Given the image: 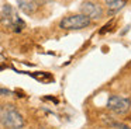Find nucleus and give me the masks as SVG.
I'll list each match as a JSON object with an SVG mask.
<instances>
[{"instance_id":"nucleus-1","label":"nucleus","mask_w":131,"mask_h":129,"mask_svg":"<svg viewBox=\"0 0 131 129\" xmlns=\"http://www.w3.org/2000/svg\"><path fill=\"white\" fill-rule=\"evenodd\" d=\"M0 123L7 129H21L24 118L13 104H4L0 107Z\"/></svg>"},{"instance_id":"nucleus-2","label":"nucleus","mask_w":131,"mask_h":129,"mask_svg":"<svg viewBox=\"0 0 131 129\" xmlns=\"http://www.w3.org/2000/svg\"><path fill=\"white\" fill-rule=\"evenodd\" d=\"M0 21L4 27L10 28L14 32H20L23 28H26V22L18 17L17 11L12 7L10 4H4L3 10H2V16H0Z\"/></svg>"},{"instance_id":"nucleus-3","label":"nucleus","mask_w":131,"mask_h":129,"mask_svg":"<svg viewBox=\"0 0 131 129\" xmlns=\"http://www.w3.org/2000/svg\"><path fill=\"white\" fill-rule=\"evenodd\" d=\"M90 20L83 14H73V16L63 17L59 22V27L62 30H82L90 25Z\"/></svg>"},{"instance_id":"nucleus-4","label":"nucleus","mask_w":131,"mask_h":129,"mask_svg":"<svg viewBox=\"0 0 131 129\" xmlns=\"http://www.w3.org/2000/svg\"><path fill=\"white\" fill-rule=\"evenodd\" d=\"M131 108V100L127 97H120V95H110L107 100V109L117 115L127 114Z\"/></svg>"},{"instance_id":"nucleus-5","label":"nucleus","mask_w":131,"mask_h":129,"mask_svg":"<svg viewBox=\"0 0 131 129\" xmlns=\"http://www.w3.org/2000/svg\"><path fill=\"white\" fill-rule=\"evenodd\" d=\"M80 11H82L80 14L86 16L90 21L92 20H100L103 17V8L94 2H85L82 4Z\"/></svg>"},{"instance_id":"nucleus-6","label":"nucleus","mask_w":131,"mask_h":129,"mask_svg":"<svg viewBox=\"0 0 131 129\" xmlns=\"http://www.w3.org/2000/svg\"><path fill=\"white\" fill-rule=\"evenodd\" d=\"M20 10L26 14H34L38 8L37 0H16Z\"/></svg>"},{"instance_id":"nucleus-7","label":"nucleus","mask_w":131,"mask_h":129,"mask_svg":"<svg viewBox=\"0 0 131 129\" xmlns=\"http://www.w3.org/2000/svg\"><path fill=\"white\" fill-rule=\"evenodd\" d=\"M106 6H107L108 13L114 14L125 6V0H106Z\"/></svg>"},{"instance_id":"nucleus-8","label":"nucleus","mask_w":131,"mask_h":129,"mask_svg":"<svg viewBox=\"0 0 131 129\" xmlns=\"http://www.w3.org/2000/svg\"><path fill=\"white\" fill-rule=\"evenodd\" d=\"M27 74H30L31 77L37 79L38 81H41V83H48V81H52L54 80V77H52L49 73L47 72H37V73H27Z\"/></svg>"},{"instance_id":"nucleus-9","label":"nucleus","mask_w":131,"mask_h":129,"mask_svg":"<svg viewBox=\"0 0 131 129\" xmlns=\"http://www.w3.org/2000/svg\"><path fill=\"white\" fill-rule=\"evenodd\" d=\"M110 125L116 129H131L128 125H125V123H123V122H117V121H111Z\"/></svg>"},{"instance_id":"nucleus-10","label":"nucleus","mask_w":131,"mask_h":129,"mask_svg":"<svg viewBox=\"0 0 131 129\" xmlns=\"http://www.w3.org/2000/svg\"><path fill=\"white\" fill-rule=\"evenodd\" d=\"M0 95L9 97V95H13V91H12V90H7V88H3V87H0Z\"/></svg>"},{"instance_id":"nucleus-11","label":"nucleus","mask_w":131,"mask_h":129,"mask_svg":"<svg viewBox=\"0 0 131 129\" xmlns=\"http://www.w3.org/2000/svg\"><path fill=\"white\" fill-rule=\"evenodd\" d=\"M48 2H51V0H37L38 6H40V4H45V3H48Z\"/></svg>"}]
</instances>
